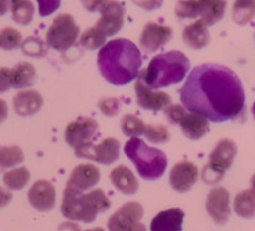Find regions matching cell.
I'll use <instances>...</instances> for the list:
<instances>
[{
    "label": "cell",
    "instance_id": "bcb514c9",
    "mask_svg": "<svg viewBox=\"0 0 255 231\" xmlns=\"http://www.w3.org/2000/svg\"><path fill=\"white\" fill-rule=\"evenodd\" d=\"M131 231H147V229H146V225H144V224L138 223L134 225V228L132 229Z\"/></svg>",
    "mask_w": 255,
    "mask_h": 231
},
{
    "label": "cell",
    "instance_id": "7402d4cb",
    "mask_svg": "<svg viewBox=\"0 0 255 231\" xmlns=\"http://www.w3.org/2000/svg\"><path fill=\"white\" fill-rule=\"evenodd\" d=\"M184 136L189 139H201L209 131L208 119L197 113H187L179 123Z\"/></svg>",
    "mask_w": 255,
    "mask_h": 231
},
{
    "label": "cell",
    "instance_id": "7dc6e473",
    "mask_svg": "<svg viewBox=\"0 0 255 231\" xmlns=\"http://www.w3.org/2000/svg\"><path fill=\"white\" fill-rule=\"evenodd\" d=\"M86 231H106V230L102 228H92V229H87Z\"/></svg>",
    "mask_w": 255,
    "mask_h": 231
},
{
    "label": "cell",
    "instance_id": "44dd1931",
    "mask_svg": "<svg viewBox=\"0 0 255 231\" xmlns=\"http://www.w3.org/2000/svg\"><path fill=\"white\" fill-rule=\"evenodd\" d=\"M182 37H183L184 44L194 50L203 49L211 41V34L208 31V27L201 20H197L193 24L187 25L182 32Z\"/></svg>",
    "mask_w": 255,
    "mask_h": 231
},
{
    "label": "cell",
    "instance_id": "ffe728a7",
    "mask_svg": "<svg viewBox=\"0 0 255 231\" xmlns=\"http://www.w3.org/2000/svg\"><path fill=\"white\" fill-rule=\"evenodd\" d=\"M110 179H111V183L114 184L115 188L121 191L122 194H126V195H133L139 189V184L136 175L126 165L116 166L110 174Z\"/></svg>",
    "mask_w": 255,
    "mask_h": 231
},
{
    "label": "cell",
    "instance_id": "d4e9b609",
    "mask_svg": "<svg viewBox=\"0 0 255 231\" xmlns=\"http://www.w3.org/2000/svg\"><path fill=\"white\" fill-rule=\"evenodd\" d=\"M233 209L237 215L244 219H252L255 216V191L247 189L236 195L233 201Z\"/></svg>",
    "mask_w": 255,
    "mask_h": 231
},
{
    "label": "cell",
    "instance_id": "c3c4849f",
    "mask_svg": "<svg viewBox=\"0 0 255 231\" xmlns=\"http://www.w3.org/2000/svg\"><path fill=\"white\" fill-rule=\"evenodd\" d=\"M251 184H252V189H253V190L255 191V174L253 176H252V179H251Z\"/></svg>",
    "mask_w": 255,
    "mask_h": 231
},
{
    "label": "cell",
    "instance_id": "8d00e7d4",
    "mask_svg": "<svg viewBox=\"0 0 255 231\" xmlns=\"http://www.w3.org/2000/svg\"><path fill=\"white\" fill-rule=\"evenodd\" d=\"M99 106L102 113L109 117H115L121 108V99L104 98L99 102Z\"/></svg>",
    "mask_w": 255,
    "mask_h": 231
},
{
    "label": "cell",
    "instance_id": "60d3db41",
    "mask_svg": "<svg viewBox=\"0 0 255 231\" xmlns=\"http://www.w3.org/2000/svg\"><path fill=\"white\" fill-rule=\"evenodd\" d=\"M109 0H81V4L87 11L90 12H96L101 10V7L104 6Z\"/></svg>",
    "mask_w": 255,
    "mask_h": 231
},
{
    "label": "cell",
    "instance_id": "f1b7e54d",
    "mask_svg": "<svg viewBox=\"0 0 255 231\" xmlns=\"http://www.w3.org/2000/svg\"><path fill=\"white\" fill-rule=\"evenodd\" d=\"M24 152L17 146L0 147V168H14L24 161Z\"/></svg>",
    "mask_w": 255,
    "mask_h": 231
},
{
    "label": "cell",
    "instance_id": "ba28073f",
    "mask_svg": "<svg viewBox=\"0 0 255 231\" xmlns=\"http://www.w3.org/2000/svg\"><path fill=\"white\" fill-rule=\"evenodd\" d=\"M75 155L97 161L102 165H111L120 158V142L112 137L102 139L99 144L90 142L75 148Z\"/></svg>",
    "mask_w": 255,
    "mask_h": 231
},
{
    "label": "cell",
    "instance_id": "f6af8a7d",
    "mask_svg": "<svg viewBox=\"0 0 255 231\" xmlns=\"http://www.w3.org/2000/svg\"><path fill=\"white\" fill-rule=\"evenodd\" d=\"M10 9V0H0V16L5 15Z\"/></svg>",
    "mask_w": 255,
    "mask_h": 231
},
{
    "label": "cell",
    "instance_id": "30bf717a",
    "mask_svg": "<svg viewBox=\"0 0 255 231\" xmlns=\"http://www.w3.org/2000/svg\"><path fill=\"white\" fill-rule=\"evenodd\" d=\"M99 132V123L90 117H80L65 129V141L72 148L90 143Z\"/></svg>",
    "mask_w": 255,
    "mask_h": 231
},
{
    "label": "cell",
    "instance_id": "e0dca14e",
    "mask_svg": "<svg viewBox=\"0 0 255 231\" xmlns=\"http://www.w3.org/2000/svg\"><path fill=\"white\" fill-rule=\"evenodd\" d=\"M100 179H101V173L96 165L80 164L72 170L70 179L67 180L66 188L84 193V191L94 188L99 183Z\"/></svg>",
    "mask_w": 255,
    "mask_h": 231
},
{
    "label": "cell",
    "instance_id": "b9f144b4",
    "mask_svg": "<svg viewBox=\"0 0 255 231\" xmlns=\"http://www.w3.org/2000/svg\"><path fill=\"white\" fill-rule=\"evenodd\" d=\"M12 200V194L7 189L0 186V208H4Z\"/></svg>",
    "mask_w": 255,
    "mask_h": 231
},
{
    "label": "cell",
    "instance_id": "74e56055",
    "mask_svg": "<svg viewBox=\"0 0 255 231\" xmlns=\"http://www.w3.org/2000/svg\"><path fill=\"white\" fill-rule=\"evenodd\" d=\"M39 4L40 16L46 17L54 14L61 5V0H36Z\"/></svg>",
    "mask_w": 255,
    "mask_h": 231
},
{
    "label": "cell",
    "instance_id": "5b68a950",
    "mask_svg": "<svg viewBox=\"0 0 255 231\" xmlns=\"http://www.w3.org/2000/svg\"><path fill=\"white\" fill-rule=\"evenodd\" d=\"M124 151L127 158L133 163L138 175L144 180H158L168 165V158L164 152L147 146L146 142L139 137L127 141Z\"/></svg>",
    "mask_w": 255,
    "mask_h": 231
},
{
    "label": "cell",
    "instance_id": "836d02e7",
    "mask_svg": "<svg viewBox=\"0 0 255 231\" xmlns=\"http://www.w3.org/2000/svg\"><path fill=\"white\" fill-rule=\"evenodd\" d=\"M20 47H21L22 52L25 55L31 57H41L46 52V49H45V45L41 41V39L35 36L27 37Z\"/></svg>",
    "mask_w": 255,
    "mask_h": 231
},
{
    "label": "cell",
    "instance_id": "4fadbf2b",
    "mask_svg": "<svg viewBox=\"0 0 255 231\" xmlns=\"http://www.w3.org/2000/svg\"><path fill=\"white\" fill-rule=\"evenodd\" d=\"M207 213L209 214L214 223L224 225L228 223L231 216V195L226 188H214L207 196Z\"/></svg>",
    "mask_w": 255,
    "mask_h": 231
},
{
    "label": "cell",
    "instance_id": "277c9868",
    "mask_svg": "<svg viewBox=\"0 0 255 231\" xmlns=\"http://www.w3.org/2000/svg\"><path fill=\"white\" fill-rule=\"evenodd\" d=\"M111 206V201L101 189H94L84 194L74 189L65 188L61 204V213L72 221L92 223L97 214L106 211Z\"/></svg>",
    "mask_w": 255,
    "mask_h": 231
},
{
    "label": "cell",
    "instance_id": "681fc988",
    "mask_svg": "<svg viewBox=\"0 0 255 231\" xmlns=\"http://www.w3.org/2000/svg\"><path fill=\"white\" fill-rule=\"evenodd\" d=\"M252 112H253V116H254V119H255V102L253 104V108H252Z\"/></svg>",
    "mask_w": 255,
    "mask_h": 231
},
{
    "label": "cell",
    "instance_id": "4dcf8cb0",
    "mask_svg": "<svg viewBox=\"0 0 255 231\" xmlns=\"http://www.w3.org/2000/svg\"><path fill=\"white\" fill-rule=\"evenodd\" d=\"M121 129L126 136L134 138V137H139L144 134L146 124L134 114H126L121 119Z\"/></svg>",
    "mask_w": 255,
    "mask_h": 231
},
{
    "label": "cell",
    "instance_id": "484cf974",
    "mask_svg": "<svg viewBox=\"0 0 255 231\" xmlns=\"http://www.w3.org/2000/svg\"><path fill=\"white\" fill-rule=\"evenodd\" d=\"M10 10L15 22L29 25L34 19L35 6L30 0H10Z\"/></svg>",
    "mask_w": 255,
    "mask_h": 231
},
{
    "label": "cell",
    "instance_id": "83f0119b",
    "mask_svg": "<svg viewBox=\"0 0 255 231\" xmlns=\"http://www.w3.org/2000/svg\"><path fill=\"white\" fill-rule=\"evenodd\" d=\"M255 16V0H236L233 5V20L238 25H246Z\"/></svg>",
    "mask_w": 255,
    "mask_h": 231
},
{
    "label": "cell",
    "instance_id": "d6986e66",
    "mask_svg": "<svg viewBox=\"0 0 255 231\" xmlns=\"http://www.w3.org/2000/svg\"><path fill=\"white\" fill-rule=\"evenodd\" d=\"M184 211L179 208L159 211L151 221V231H182Z\"/></svg>",
    "mask_w": 255,
    "mask_h": 231
},
{
    "label": "cell",
    "instance_id": "d6a6232c",
    "mask_svg": "<svg viewBox=\"0 0 255 231\" xmlns=\"http://www.w3.org/2000/svg\"><path fill=\"white\" fill-rule=\"evenodd\" d=\"M174 14L179 19H194L199 16L198 0H178Z\"/></svg>",
    "mask_w": 255,
    "mask_h": 231
},
{
    "label": "cell",
    "instance_id": "6da1fadb",
    "mask_svg": "<svg viewBox=\"0 0 255 231\" xmlns=\"http://www.w3.org/2000/svg\"><path fill=\"white\" fill-rule=\"evenodd\" d=\"M184 108L214 123L238 118L244 111L246 93L236 72L219 64L194 67L179 89Z\"/></svg>",
    "mask_w": 255,
    "mask_h": 231
},
{
    "label": "cell",
    "instance_id": "d590c367",
    "mask_svg": "<svg viewBox=\"0 0 255 231\" xmlns=\"http://www.w3.org/2000/svg\"><path fill=\"white\" fill-rule=\"evenodd\" d=\"M187 112L186 108L181 104H169L166 109H164V116L168 119L171 123L173 124H179L181 121L183 119V117L186 116Z\"/></svg>",
    "mask_w": 255,
    "mask_h": 231
},
{
    "label": "cell",
    "instance_id": "8fae6325",
    "mask_svg": "<svg viewBox=\"0 0 255 231\" xmlns=\"http://www.w3.org/2000/svg\"><path fill=\"white\" fill-rule=\"evenodd\" d=\"M101 17L95 26L105 35L114 36L122 29L125 22V9L117 0H109L100 10Z\"/></svg>",
    "mask_w": 255,
    "mask_h": 231
},
{
    "label": "cell",
    "instance_id": "cb8c5ba5",
    "mask_svg": "<svg viewBox=\"0 0 255 231\" xmlns=\"http://www.w3.org/2000/svg\"><path fill=\"white\" fill-rule=\"evenodd\" d=\"M36 81V70L30 62H20L11 69V88L22 89L34 86Z\"/></svg>",
    "mask_w": 255,
    "mask_h": 231
},
{
    "label": "cell",
    "instance_id": "ee69618b",
    "mask_svg": "<svg viewBox=\"0 0 255 231\" xmlns=\"http://www.w3.org/2000/svg\"><path fill=\"white\" fill-rule=\"evenodd\" d=\"M57 231H80V228L74 223H64L60 225Z\"/></svg>",
    "mask_w": 255,
    "mask_h": 231
},
{
    "label": "cell",
    "instance_id": "7a4b0ae2",
    "mask_svg": "<svg viewBox=\"0 0 255 231\" xmlns=\"http://www.w3.org/2000/svg\"><path fill=\"white\" fill-rule=\"evenodd\" d=\"M97 66L109 83L125 86L138 77L142 66L141 51L131 40H111L100 49Z\"/></svg>",
    "mask_w": 255,
    "mask_h": 231
},
{
    "label": "cell",
    "instance_id": "1f68e13d",
    "mask_svg": "<svg viewBox=\"0 0 255 231\" xmlns=\"http://www.w3.org/2000/svg\"><path fill=\"white\" fill-rule=\"evenodd\" d=\"M22 35L14 27H4L0 30V49L15 50L21 46Z\"/></svg>",
    "mask_w": 255,
    "mask_h": 231
},
{
    "label": "cell",
    "instance_id": "52a82bcc",
    "mask_svg": "<svg viewBox=\"0 0 255 231\" xmlns=\"http://www.w3.org/2000/svg\"><path fill=\"white\" fill-rule=\"evenodd\" d=\"M80 35L77 26L71 14H60L52 21L46 32V45L56 51H66L74 46Z\"/></svg>",
    "mask_w": 255,
    "mask_h": 231
},
{
    "label": "cell",
    "instance_id": "7bdbcfd3",
    "mask_svg": "<svg viewBox=\"0 0 255 231\" xmlns=\"http://www.w3.org/2000/svg\"><path fill=\"white\" fill-rule=\"evenodd\" d=\"M7 114H9V108H7L6 102L0 98V124L7 118Z\"/></svg>",
    "mask_w": 255,
    "mask_h": 231
},
{
    "label": "cell",
    "instance_id": "8992f818",
    "mask_svg": "<svg viewBox=\"0 0 255 231\" xmlns=\"http://www.w3.org/2000/svg\"><path fill=\"white\" fill-rule=\"evenodd\" d=\"M237 152L238 147L236 142L229 138L221 139L209 154L208 164L203 168L202 179L204 183L211 185L219 183L223 179L226 170H228L233 164Z\"/></svg>",
    "mask_w": 255,
    "mask_h": 231
},
{
    "label": "cell",
    "instance_id": "603a6c76",
    "mask_svg": "<svg viewBox=\"0 0 255 231\" xmlns=\"http://www.w3.org/2000/svg\"><path fill=\"white\" fill-rule=\"evenodd\" d=\"M201 21L207 27L221 21L227 7L226 0H198Z\"/></svg>",
    "mask_w": 255,
    "mask_h": 231
},
{
    "label": "cell",
    "instance_id": "2e32d148",
    "mask_svg": "<svg viewBox=\"0 0 255 231\" xmlns=\"http://www.w3.org/2000/svg\"><path fill=\"white\" fill-rule=\"evenodd\" d=\"M198 179V169L191 161L174 164L169 173V184L178 193H187L193 188Z\"/></svg>",
    "mask_w": 255,
    "mask_h": 231
},
{
    "label": "cell",
    "instance_id": "7c38bea8",
    "mask_svg": "<svg viewBox=\"0 0 255 231\" xmlns=\"http://www.w3.org/2000/svg\"><path fill=\"white\" fill-rule=\"evenodd\" d=\"M134 92H136L137 103L143 109L164 111L172 103L171 96L167 94L166 92L153 91V89L144 84L141 72L137 77L136 84H134Z\"/></svg>",
    "mask_w": 255,
    "mask_h": 231
},
{
    "label": "cell",
    "instance_id": "9a60e30c",
    "mask_svg": "<svg viewBox=\"0 0 255 231\" xmlns=\"http://www.w3.org/2000/svg\"><path fill=\"white\" fill-rule=\"evenodd\" d=\"M30 205L39 211H50L56 205V190L47 180H37L27 193Z\"/></svg>",
    "mask_w": 255,
    "mask_h": 231
},
{
    "label": "cell",
    "instance_id": "f546056e",
    "mask_svg": "<svg viewBox=\"0 0 255 231\" xmlns=\"http://www.w3.org/2000/svg\"><path fill=\"white\" fill-rule=\"evenodd\" d=\"M105 42H106V36L96 26H94L85 30L84 34L80 36L79 44L86 50H96L104 46Z\"/></svg>",
    "mask_w": 255,
    "mask_h": 231
},
{
    "label": "cell",
    "instance_id": "e575fe53",
    "mask_svg": "<svg viewBox=\"0 0 255 231\" xmlns=\"http://www.w3.org/2000/svg\"><path fill=\"white\" fill-rule=\"evenodd\" d=\"M144 137L147 141L152 143H164L169 139V132L164 126H154V124H148L144 129Z\"/></svg>",
    "mask_w": 255,
    "mask_h": 231
},
{
    "label": "cell",
    "instance_id": "f35d334b",
    "mask_svg": "<svg viewBox=\"0 0 255 231\" xmlns=\"http://www.w3.org/2000/svg\"><path fill=\"white\" fill-rule=\"evenodd\" d=\"M11 88V69L0 67V93Z\"/></svg>",
    "mask_w": 255,
    "mask_h": 231
},
{
    "label": "cell",
    "instance_id": "5bb4252c",
    "mask_svg": "<svg viewBox=\"0 0 255 231\" xmlns=\"http://www.w3.org/2000/svg\"><path fill=\"white\" fill-rule=\"evenodd\" d=\"M172 29L166 25L148 22L144 25L139 37V46L146 54H153L172 39Z\"/></svg>",
    "mask_w": 255,
    "mask_h": 231
},
{
    "label": "cell",
    "instance_id": "ab89813d",
    "mask_svg": "<svg viewBox=\"0 0 255 231\" xmlns=\"http://www.w3.org/2000/svg\"><path fill=\"white\" fill-rule=\"evenodd\" d=\"M137 6L142 7L147 11H153V10L159 9L163 4V0H132Z\"/></svg>",
    "mask_w": 255,
    "mask_h": 231
},
{
    "label": "cell",
    "instance_id": "ac0fdd59",
    "mask_svg": "<svg viewBox=\"0 0 255 231\" xmlns=\"http://www.w3.org/2000/svg\"><path fill=\"white\" fill-rule=\"evenodd\" d=\"M42 103V96L35 89L19 92L12 99L15 113L21 117H31L36 114L41 109Z\"/></svg>",
    "mask_w": 255,
    "mask_h": 231
},
{
    "label": "cell",
    "instance_id": "4316f807",
    "mask_svg": "<svg viewBox=\"0 0 255 231\" xmlns=\"http://www.w3.org/2000/svg\"><path fill=\"white\" fill-rule=\"evenodd\" d=\"M30 178H31L30 171L25 166H20V168H15L12 170L6 171L4 174L2 180H4L6 188L10 190H21L27 185Z\"/></svg>",
    "mask_w": 255,
    "mask_h": 231
},
{
    "label": "cell",
    "instance_id": "9c48e42d",
    "mask_svg": "<svg viewBox=\"0 0 255 231\" xmlns=\"http://www.w3.org/2000/svg\"><path fill=\"white\" fill-rule=\"evenodd\" d=\"M143 218V206L136 201L124 204L107 221L109 231H131Z\"/></svg>",
    "mask_w": 255,
    "mask_h": 231
},
{
    "label": "cell",
    "instance_id": "3957f363",
    "mask_svg": "<svg viewBox=\"0 0 255 231\" xmlns=\"http://www.w3.org/2000/svg\"><path fill=\"white\" fill-rule=\"evenodd\" d=\"M191 69V61L181 51L172 50L154 56L141 72L143 82L152 89L169 87L183 81Z\"/></svg>",
    "mask_w": 255,
    "mask_h": 231
}]
</instances>
